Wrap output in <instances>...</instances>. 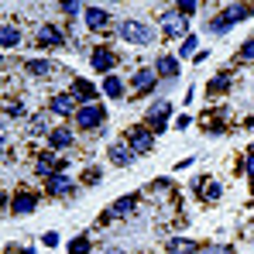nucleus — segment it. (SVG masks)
<instances>
[{
	"label": "nucleus",
	"mask_w": 254,
	"mask_h": 254,
	"mask_svg": "<svg viewBox=\"0 0 254 254\" xmlns=\"http://www.w3.org/2000/svg\"><path fill=\"white\" fill-rule=\"evenodd\" d=\"M248 14H251V7H248V3H237V7H227V10L220 14V21H213V24H210V31H216V35H220V31H227L230 24H241V21H244Z\"/></svg>",
	"instance_id": "obj_5"
},
{
	"label": "nucleus",
	"mask_w": 254,
	"mask_h": 254,
	"mask_svg": "<svg viewBox=\"0 0 254 254\" xmlns=\"http://www.w3.org/2000/svg\"><path fill=\"white\" fill-rule=\"evenodd\" d=\"M103 93H107L110 100H121V96H124V83H121V76H107V79H103Z\"/></svg>",
	"instance_id": "obj_20"
},
{
	"label": "nucleus",
	"mask_w": 254,
	"mask_h": 254,
	"mask_svg": "<svg viewBox=\"0 0 254 254\" xmlns=\"http://www.w3.org/2000/svg\"><path fill=\"white\" fill-rule=\"evenodd\" d=\"M21 114H24L21 103H7V121H10V117H21Z\"/></svg>",
	"instance_id": "obj_31"
},
{
	"label": "nucleus",
	"mask_w": 254,
	"mask_h": 254,
	"mask_svg": "<svg viewBox=\"0 0 254 254\" xmlns=\"http://www.w3.org/2000/svg\"><path fill=\"white\" fill-rule=\"evenodd\" d=\"M48 144H52V148H72V130H69V127H55V130L48 134Z\"/></svg>",
	"instance_id": "obj_17"
},
{
	"label": "nucleus",
	"mask_w": 254,
	"mask_h": 254,
	"mask_svg": "<svg viewBox=\"0 0 254 254\" xmlns=\"http://www.w3.org/2000/svg\"><path fill=\"white\" fill-rule=\"evenodd\" d=\"M0 45H3L7 52L17 48V45H21V31H17L14 24H3V28H0Z\"/></svg>",
	"instance_id": "obj_18"
},
{
	"label": "nucleus",
	"mask_w": 254,
	"mask_h": 254,
	"mask_svg": "<svg viewBox=\"0 0 254 254\" xmlns=\"http://www.w3.org/2000/svg\"><path fill=\"white\" fill-rule=\"evenodd\" d=\"M155 76H158V72H155V69H137V72H134V79H130V83H134V89H137V93H148V89H151V86H155Z\"/></svg>",
	"instance_id": "obj_16"
},
{
	"label": "nucleus",
	"mask_w": 254,
	"mask_h": 254,
	"mask_svg": "<svg viewBox=\"0 0 254 254\" xmlns=\"http://www.w3.org/2000/svg\"><path fill=\"white\" fill-rule=\"evenodd\" d=\"M35 38H38V45H42V48H62V45H65L62 31H59V28H52V24H42Z\"/></svg>",
	"instance_id": "obj_10"
},
{
	"label": "nucleus",
	"mask_w": 254,
	"mask_h": 254,
	"mask_svg": "<svg viewBox=\"0 0 254 254\" xmlns=\"http://www.w3.org/2000/svg\"><path fill=\"white\" fill-rule=\"evenodd\" d=\"M62 10H65V14H72V17H76V14H79V10H83V7H79V3H76V0H69V3H62Z\"/></svg>",
	"instance_id": "obj_32"
},
{
	"label": "nucleus",
	"mask_w": 254,
	"mask_h": 254,
	"mask_svg": "<svg viewBox=\"0 0 254 254\" xmlns=\"http://www.w3.org/2000/svg\"><path fill=\"white\" fill-rule=\"evenodd\" d=\"M24 72H28V76H52V72H55V62H48V59H31V62H24Z\"/></svg>",
	"instance_id": "obj_15"
},
{
	"label": "nucleus",
	"mask_w": 254,
	"mask_h": 254,
	"mask_svg": "<svg viewBox=\"0 0 254 254\" xmlns=\"http://www.w3.org/2000/svg\"><path fill=\"white\" fill-rule=\"evenodd\" d=\"M248 175H251V179H254V151H251V155H248Z\"/></svg>",
	"instance_id": "obj_34"
},
{
	"label": "nucleus",
	"mask_w": 254,
	"mask_h": 254,
	"mask_svg": "<svg viewBox=\"0 0 254 254\" xmlns=\"http://www.w3.org/2000/svg\"><path fill=\"white\" fill-rule=\"evenodd\" d=\"M48 110H52V114H59V117H72V114H79V107H76V96H72V93H59V96H52V100H48Z\"/></svg>",
	"instance_id": "obj_6"
},
{
	"label": "nucleus",
	"mask_w": 254,
	"mask_h": 254,
	"mask_svg": "<svg viewBox=\"0 0 254 254\" xmlns=\"http://www.w3.org/2000/svg\"><path fill=\"white\" fill-rule=\"evenodd\" d=\"M165 251L169 254H199V244L189 241V237H172L169 244H165Z\"/></svg>",
	"instance_id": "obj_13"
},
{
	"label": "nucleus",
	"mask_w": 254,
	"mask_h": 254,
	"mask_svg": "<svg viewBox=\"0 0 254 254\" xmlns=\"http://www.w3.org/2000/svg\"><path fill=\"white\" fill-rule=\"evenodd\" d=\"M227 86H230V76L223 72V76H216V79H213V83H210V93H223Z\"/></svg>",
	"instance_id": "obj_26"
},
{
	"label": "nucleus",
	"mask_w": 254,
	"mask_h": 254,
	"mask_svg": "<svg viewBox=\"0 0 254 254\" xmlns=\"http://www.w3.org/2000/svg\"><path fill=\"white\" fill-rule=\"evenodd\" d=\"M199 254H234V248L230 244H210V248H203Z\"/></svg>",
	"instance_id": "obj_28"
},
{
	"label": "nucleus",
	"mask_w": 254,
	"mask_h": 254,
	"mask_svg": "<svg viewBox=\"0 0 254 254\" xmlns=\"http://www.w3.org/2000/svg\"><path fill=\"white\" fill-rule=\"evenodd\" d=\"M35 206H38V192H14V199H10V213H17V216L35 213Z\"/></svg>",
	"instance_id": "obj_8"
},
{
	"label": "nucleus",
	"mask_w": 254,
	"mask_h": 254,
	"mask_svg": "<svg viewBox=\"0 0 254 254\" xmlns=\"http://www.w3.org/2000/svg\"><path fill=\"white\" fill-rule=\"evenodd\" d=\"M196 35H186V38H182V55H196Z\"/></svg>",
	"instance_id": "obj_27"
},
{
	"label": "nucleus",
	"mask_w": 254,
	"mask_h": 254,
	"mask_svg": "<svg viewBox=\"0 0 254 254\" xmlns=\"http://www.w3.org/2000/svg\"><path fill=\"white\" fill-rule=\"evenodd\" d=\"M169 110H172L169 100H155V103H151V110H148V124H151L155 134L165 130V117H169Z\"/></svg>",
	"instance_id": "obj_7"
},
{
	"label": "nucleus",
	"mask_w": 254,
	"mask_h": 254,
	"mask_svg": "<svg viewBox=\"0 0 254 254\" xmlns=\"http://www.w3.org/2000/svg\"><path fill=\"white\" fill-rule=\"evenodd\" d=\"M83 14H86V28H93V31H103L110 24V14L103 7H86Z\"/></svg>",
	"instance_id": "obj_12"
},
{
	"label": "nucleus",
	"mask_w": 254,
	"mask_h": 254,
	"mask_svg": "<svg viewBox=\"0 0 254 254\" xmlns=\"http://www.w3.org/2000/svg\"><path fill=\"white\" fill-rule=\"evenodd\" d=\"M130 158H134V151H130L127 144H114V148H110V162H114V165L124 169V165H130Z\"/></svg>",
	"instance_id": "obj_19"
},
{
	"label": "nucleus",
	"mask_w": 254,
	"mask_h": 254,
	"mask_svg": "<svg viewBox=\"0 0 254 254\" xmlns=\"http://www.w3.org/2000/svg\"><path fill=\"white\" fill-rule=\"evenodd\" d=\"M117 31H121V38H124L127 45H151V38H155V28L144 24V21H134V17L121 21Z\"/></svg>",
	"instance_id": "obj_1"
},
{
	"label": "nucleus",
	"mask_w": 254,
	"mask_h": 254,
	"mask_svg": "<svg viewBox=\"0 0 254 254\" xmlns=\"http://www.w3.org/2000/svg\"><path fill=\"white\" fill-rule=\"evenodd\" d=\"M55 244H59V234L48 230V234H45V248H55Z\"/></svg>",
	"instance_id": "obj_33"
},
{
	"label": "nucleus",
	"mask_w": 254,
	"mask_h": 254,
	"mask_svg": "<svg viewBox=\"0 0 254 254\" xmlns=\"http://www.w3.org/2000/svg\"><path fill=\"white\" fill-rule=\"evenodd\" d=\"M28 130H31V134H52V130H48V114H35Z\"/></svg>",
	"instance_id": "obj_23"
},
{
	"label": "nucleus",
	"mask_w": 254,
	"mask_h": 254,
	"mask_svg": "<svg viewBox=\"0 0 254 254\" xmlns=\"http://www.w3.org/2000/svg\"><path fill=\"white\" fill-rule=\"evenodd\" d=\"M151 144H155V130H151V127H134V130H127V148H130L134 155H148Z\"/></svg>",
	"instance_id": "obj_3"
},
{
	"label": "nucleus",
	"mask_w": 254,
	"mask_h": 254,
	"mask_svg": "<svg viewBox=\"0 0 254 254\" xmlns=\"http://www.w3.org/2000/svg\"><path fill=\"white\" fill-rule=\"evenodd\" d=\"M158 24H162V35H165V38H182V31H186L189 17H182V14H179V7H175V10H165V14L158 17Z\"/></svg>",
	"instance_id": "obj_4"
},
{
	"label": "nucleus",
	"mask_w": 254,
	"mask_h": 254,
	"mask_svg": "<svg viewBox=\"0 0 254 254\" xmlns=\"http://www.w3.org/2000/svg\"><path fill=\"white\" fill-rule=\"evenodd\" d=\"M134 206H137V196H127V199H117V203H114V216H127V213L134 210Z\"/></svg>",
	"instance_id": "obj_22"
},
{
	"label": "nucleus",
	"mask_w": 254,
	"mask_h": 254,
	"mask_svg": "<svg viewBox=\"0 0 254 254\" xmlns=\"http://www.w3.org/2000/svg\"><path fill=\"white\" fill-rule=\"evenodd\" d=\"M220 196H223V189L210 179V186H203V199H220Z\"/></svg>",
	"instance_id": "obj_25"
},
{
	"label": "nucleus",
	"mask_w": 254,
	"mask_h": 254,
	"mask_svg": "<svg viewBox=\"0 0 254 254\" xmlns=\"http://www.w3.org/2000/svg\"><path fill=\"white\" fill-rule=\"evenodd\" d=\"M179 14H182V17H189V14H196V3H192V0H186V3H179Z\"/></svg>",
	"instance_id": "obj_30"
},
{
	"label": "nucleus",
	"mask_w": 254,
	"mask_h": 254,
	"mask_svg": "<svg viewBox=\"0 0 254 254\" xmlns=\"http://www.w3.org/2000/svg\"><path fill=\"white\" fill-rule=\"evenodd\" d=\"M69 254H89V241H86V237H76V241L69 244Z\"/></svg>",
	"instance_id": "obj_24"
},
{
	"label": "nucleus",
	"mask_w": 254,
	"mask_h": 254,
	"mask_svg": "<svg viewBox=\"0 0 254 254\" xmlns=\"http://www.w3.org/2000/svg\"><path fill=\"white\" fill-rule=\"evenodd\" d=\"M89 62H93V69H96V72H107V76H114L110 69L117 65V55H114L110 48H96V52L89 55Z\"/></svg>",
	"instance_id": "obj_9"
},
{
	"label": "nucleus",
	"mask_w": 254,
	"mask_h": 254,
	"mask_svg": "<svg viewBox=\"0 0 254 254\" xmlns=\"http://www.w3.org/2000/svg\"><path fill=\"white\" fill-rule=\"evenodd\" d=\"M103 124H107V110H103L100 103L79 107V114H76V127H79V130H103Z\"/></svg>",
	"instance_id": "obj_2"
},
{
	"label": "nucleus",
	"mask_w": 254,
	"mask_h": 254,
	"mask_svg": "<svg viewBox=\"0 0 254 254\" xmlns=\"http://www.w3.org/2000/svg\"><path fill=\"white\" fill-rule=\"evenodd\" d=\"M45 189H48L52 196H69V192H72V179H69L65 172H59V175L45 179Z\"/></svg>",
	"instance_id": "obj_11"
},
{
	"label": "nucleus",
	"mask_w": 254,
	"mask_h": 254,
	"mask_svg": "<svg viewBox=\"0 0 254 254\" xmlns=\"http://www.w3.org/2000/svg\"><path fill=\"white\" fill-rule=\"evenodd\" d=\"M241 59L244 62H254V38H248V42L241 45Z\"/></svg>",
	"instance_id": "obj_29"
},
{
	"label": "nucleus",
	"mask_w": 254,
	"mask_h": 254,
	"mask_svg": "<svg viewBox=\"0 0 254 254\" xmlns=\"http://www.w3.org/2000/svg\"><path fill=\"white\" fill-rule=\"evenodd\" d=\"M72 96H79V100H96V89H93V83H86V79H72Z\"/></svg>",
	"instance_id": "obj_21"
},
{
	"label": "nucleus",
	"mask_w": 254,
	"mask_h": 254,
	"mask_svg": "<svg viewBox=\"0 0 254 254\" xmlns=\"http://www.w3.org/2000/svg\"><path fill=\"white\" fill-rule=\"evenodd\" d=\"M155 72L165 76V79H175V76H179V59H175V55H162V59L155 62Z\"/></svg>",
	"instance_id": "obj_14"
}]
</instances>
